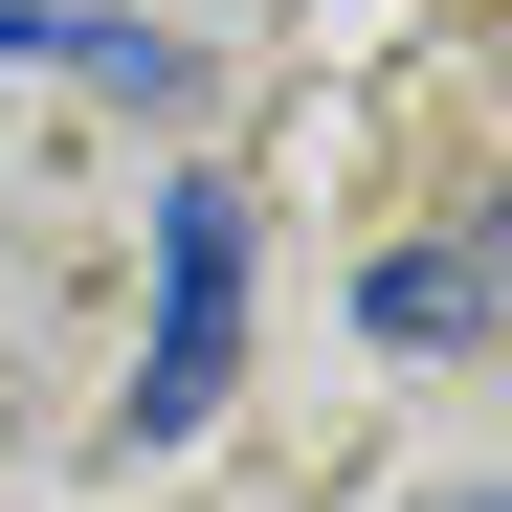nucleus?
<instances>
[{
  "instance_id": "3",
  "label": "nucleus",
  "mask_w": 512,
  "mask_h": 512,
  "mask_svg": "<svg viewBox=\"0 0 512 512\" xmlns=\"http://www.w3.org/2000/svg\"><path fill=\"white\" fill-rule=\"evenodd\" d=\"M446 512H512V490H446Z\"/></svg>"
},
{
  "instance_id": "2",
  "label": "nucleus",
  "mask_w": 512,
  "mask_h": 512,
  "mask_svg": "<svg viewBox=\"0 0 512 512\" xmlns=\"http://www.w3.org/2000/svg\"><path fill=\"white\" fill-rule=\"evenodd\" d=\"M357 334H379V357H468V334H512V201H468V223H423L401 268L357 290Z\"/></svg>"
},
{
  "instance_id": "1",
  "label": "nucleus",
  "mask_w": 512,
  "mask_h": 512,
  "mask_svg": "<svg viewBox=\"0 0 512 512\" xmlns=\"http://www.w3.org/2000/svg\"><path fill=\"white\" fill-rule=\"evenodd\" d=\"M223 379H245V201H223V179H179V201H156V334H134V446H201V423H223Z\"/></svg>"
}]
</instances>
